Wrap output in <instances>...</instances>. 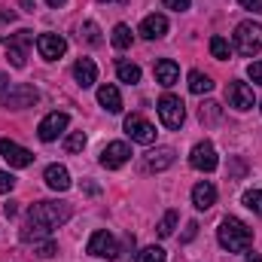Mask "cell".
<instances>
[{"mask_svg": "<svg viewBox=\"0 0 262 262\" xmlns=\"http://www.w3.org/2000/svg\"><path fill=\"white\" fill-rule=\"evenodd\" d=\"M67 220H70V204L67 201H37V204H31V210L21 223V241L25 244H40L58 226H64Z\"/></svg>", "mask_w": 262, "mask_h": 262, "instance_id": "cell-1", "label": "cell"}, {"mask_svg": "<svg viewBox=\"0 0 262 262\" xmlns=\"http://www.w3.org/2000/svg\"><path fill=\"white\" fill-rule=\"evenodd\" d=\"M216 238H220L223 250H229V253H244V250H250V244H253V229H250L244 220H238V216H226V220L220 223V229H216Z\"/></svg>", "mask_w": 262, "mask_h": 262, "instance_id": "cell-2", "label": "cell"}, {"mask_svg": "<svg viewBox=\"0 0 262 262\" xmlns=\"http://www.w3.org/2000/svg\"><path fill=\"white\" fill-rule=\"evenodd\" d=\"M40 101V92L28 82H9L0 89V104L9 107V110H28Z\"/></svg>", "mask_w": 262, "mask_h": 262, "instance_id": "cell-3", "label": "cell"}, {"mask_svg": "<svg viewBox=\"0 0 262 262\" xmlns=\"http://www.w3.org/2000/svg\"><path fill=\"white\" fill-rule=\"evenodd\" d=\"M235 49L244 55V58H253L256 52H262V25L256 21H241L235 28Z\"/></svg>", "mask_w": 262, "mask_h": 262, "instance_id": "cell-4", "label": "cell"}, {"mask_svg": "<svg viewBox=\"0 0 262 262\" xmlns=\"http://www.w3.org/2000/svg\"><path fill=\"white\" fill-rule=\"evenodd\" d=\"M159 119H162L165 128H180L183 119H186L183 101L177 95H162V101H159Z\"/></svg>", "mask_w": 262, "mask_h": 262, "instance_id": "cell-5", "label": "cell"}, {"mask_svg": "<svg viewBox=\"0 0 262 262\" xmlns=\"http://www.w3.org/2000/svg\"><path fill=\"white\" fill-rule=\"evenodd\" d=\"M31 43H34V34H31V31H18V34H12V37L3 40V49H6V55H9L12 67H25L28 46H31Z\"/></svg>", "mask_w": 262, "mask_h": 262, "instance_id": "cell-6", "label": "cell"}, {"mask_svg": "<svg viewBox=\"0 0 262 262\" xmlns=\"http://www.w3.org/2000/svg\"><path fill=\"white\" fill-rule=\"evenodd\" d=\"M92 256H101V259H116L119 256V244H116V238L107 232V229H101V232H95L92 238H89V247H85Z\"/></svg>", "mask_w": 262, "mask_h": 262, "instance_id": "cell-7", "label": "cell"}, {"mask_svg": "<svg viewBox=\"0 0 262 262\" xmlns=\"http://www.w3.org/2000/svg\"><path fill=\"white\" fill-rule=\"evenodd\" d=\"M125 134H128L134 143H143V146H149V143L156 140V125H149L143 116L131 113V116H125Z\"/></svg>", "mask_w": 262, "mask_h": 262, "instance_id": "cell-8", "label": "cell"}, {"mask_svg": "<svg viewBox=\"0 0 262 262\" xmlns=\"http://www.w3.org/2000/svg\"><path fill=\"white\" fill-rule=\"evenodd\" d=\"M226 98H229V107H235V110H253V104H256V98H253V89L247 85V82H241V79H232L229 82V92H226Z\"/></svg>", "mask_w": 262, "mask_h": 262, "instance_id": "cell-9", "label": "cell"}, {"mask_svg": "<svg viewBox=\"0 0 262 262\" xmlns=\"http://www.w3.org/2000/svg\"><path fill=\"white\" fill-rule=\"evenodd\" d=\"M0 156L9 162V168H28L31 162H34V152L31 149H25V146H18L15 140H9V137H3L0 140Z\"/></svg>", "mask_w": 262, "mask_h": 262, "instance_id": "cell-10", "label": "cell"}, {"mask_svg": "<svg viewBox=\"0 0 262 262\" xmlns=\"http://www.w3.org/2000/svg\"><path fill=\"white\" fill-rule=\"evenodd\" d=\"M67 122H70V116L67 113H49L40 125H37V137L43 140V143H52V140H58V134L67 128Z\"/></svg>", "mask_w": 262, "mask_h": 262, "instance_id": "cell-11", "label": "cell"}, {"mask_svg": "<svg viewBox=\"0 0 262 262\" xmlns=\"http://www.w3.org/2000/svg\"><path fill=\"white\" fill-rule=\"evenodd\" d=\"M189 165L195 168V171H213L216 165H220V159H216V149H213V143H195L192 146V152H189Z\"/></svg>", "mask_w": 262, "mask_h": 262, "instance_id": "cell-12", "label": "cell"}, {"mask_svg": "<svg viewBox=\"0 0 262 262\" xmlns=\"http://www.w3.org/2000/svg\"><path fill=\"white\" fill-rule=\"evenodd\" d=\"M131 159V149H128V143L125 140H113V143H107L104 149H101V165L104 168H122L125 162Z\"/></svg>", "mask_w": 262, "mask_h": 262, "instance_id": "cell-13", "label": "cell"}, {"mask_svg": "<svg viewBox=\"0 0 262 262\" xmlns=\"http://www.w3.org/2000/svg\"><path fill=\"white\" fill-rule=\"evenodd\" d=\"M37 49L46 61H58L61 55L67 52V40L61 34H40L37 37Z\"/></svg>", "mask_w": 262, "mask_h": 262, "instance_id": "cell-14", "label": "cell"}, {"mask_svg": "<svg viewBox=\"0 0 262 262\" xmlns=\"http://www.w3.org/2000/svg\"><path fill=\"white\" fill-rule=\"evenodd\" d=\"M165 34H168V18H165V15L152 12V15H146V18L140 21V37H146V40H162Z\"/></svg>", "mask_w": 262, "mask_h": 262, "instance_id": "cell-15", "label": "cell"}, {"mask_svg": "<svg viewBox=\"0 0 262 262\" xmlns=\"http://www.w3.org/2000/svg\"><path fill=\"white\" fill-rule=\"evenodd\" d=\"M174 159H177V152L171 149V146H156L152 152H146V171H165V168H171L174 165Z\"/></svg>", "mask_w": 262, "mask_h": 262, "instance_id": "cell-16", "label": "cell"}, {"mask_svg": "<svg viewBox=\"0 0 262 262\" xmlns=\"http://www.w3.org/2000/svg\"><path fill=\"white\" fill-rule=\"evenodd\" d=\"M43 180H46V186L55 189V192H67V189H70V171H67L64 165H49L46 174H43Z\"/></svg>", "mask_w": 262, "mask_h": 262, "instance_id": "cell-17", "label": "cell"}, {"mask_svg": "<svg viewBox=\"0 0 262 262\" xmlns=\"http://www.w3.org/2000/svg\"><path fill=\"white\" fill-rule=\"evenodd\" d=\"M98 104H101L107 113H122V95H119V89L110 85V82H104V85L98 89Z\"/></svg>", "mask_w": 262, "mask_h": 262, "instance_id": "cell-18", "label": "cell"}, {"mask_svg": "<svg viewBox=\"0 0 262 262\" xmlns=\"http://www.w3.org/2000/svg\"><path fill=\"white\" fill-rule=\"evenodd\" d=\"M192 204H195L198 210L213 207V204H216V186H213V183H207V180L195 183V186H192Z\"/></svg>", "mask_w": 262, "mask_h": 262, "instance_id": "cell-19", "label": "cell"}, {"mask_svg": "<svg viewBox=\"0 0 262 262\" xmlns=\"http://www.w3.org/2000/svg\"><path fill=\"white\" fill-rule=\"evenodd\" d=\"M73 79L82 85V89H89V85H95L98 82V67L92 58H79L76 64H73Z\"/></svg>", "mask_w": 262, "mask_h": 262, "instance_id": "cell-20", "label": "cell"}, {"mask_svg": "<svg viewBox=\"0 0 262 262\" xmlns=\"http://www.w3.org/2000/svg\"><path fill=\"white\" fill-rule=\"evenodd\" d=\"M177 79H180V67L174 64L171 58H162V61H156V82H159V85L171 89Z\"/></svg>", "mask_w": 262, "mask_h": 262, "instance_id": "cell-21", "label": "cell"}, {"mask_svg": "<svg viewBox=\"0 0 262 262\" xmlns=\"http://www.w3.org/2000/svg\"><path fill=\"white\" fill-rule=\"evenodd\" d=\"M116 76H119V82H128V85H134V82H140V67L134 64V61L119 58V61H116Z\"/></svg>", "mask_w": 262, "mask_h": 262, "instance_id": "cell-22", "label": "cell"}, {"mask_svg": "<svg viewBox=\"0 0 262 262\" xmlns=\"http://www.w3.org/2000/svg\"><path fill=\"white\" fill-rule=\"evenodd\" d=\"M210 89H213V79L207 73H201V70H192L189 73V92L192 95H207Z\"/></svg>", "mask_w": 262, "mask_h": 262, "instance_id": "cell-23", "label": "cell"}, {"mask_svg": "<svg viewBox=\"0 0 262 262\" xmlns=\"http://www.w3.org/2000/svg\"><path fill=\"white\" fill-rule=\"evenodd\" d=\"M210 55H213L216 61H226V58L232 55L229 40H226V37H210Z\"/></svg>", "mask_w": 262, "mask_h": 262, "instance_id": "cell-24", "label": "cell"}, {"mask_svg": "<svg viewBox=\"0 0 262 262\" xmlns=\"http://www.w3.org/2000/svg\"><path fill=\"white\" fill-rule=\"evenodd\" d=\"M110 40H113V46H116V49H128V46H131V28H128V25H116V28H113V34H110Z\"/></svg>", "mask_w": 262, "mask_h": 262, "instance_id": "cell-25", "label": "cell"}, {"mask_svg": "<svg viewBox=\"0 0 262 262\" xmlns=\"http://www.w3.org/2000/svg\"><path fill=\"white\" fill-rule=\"evenodd\" d=\"M79 37H82L89 46H101V28H98L95 21H85V25L79 28Z\"/></svg>", "mask_w": 262, "mask_h": 262, "instance_id": "cell-26", "label": "cell"}, {"mask_svg": "<svg viewBox=\"0 0 262 262\" xmlns=\"http://www.w3.org/2000/svg\"><path fill=\"white\" fill-rule=\"evenodd\" d=\"M174 229H177V210H168L162 216V223H159V235L168 238V235H174Z\"/></svg>", "mask_w": 262, "mask_h": 262, "instance_id": "cell-27", "label": "cell"}, {"mask_svg": "<svg viewBox=\"0 0 262 262\" xmlns=\"http://www.w3.org/2000/svg\"><path fill=\"white\" fill-rule=\"evenodd\" d=\"M241 201H244V207H250L253 213H259V216H262V192H259V189H247Z\"/></svg>", "mask_w": 262, "mask_h": 262, "instance_id": "cell-28", "label": "cell"}, {"mask_svg": "<svg viewBox=\"0 0 262 262\" xmlns=\"http://www.w3.org/2000/svg\"><path fill=\"white\" fill-rule=\"evenodd\" d=\"M64 149H67V152H82V149H85V134H82V131H73V134H67Z\"/></svg>", "mask_w": 262, "mask_h": 262, "instance_id": "cell-29", "label": "cell"}, {"mask_svg": "<svg viewBox=\"0 0 262 262\" xmlns=\"http://www.w3.org/2000/svg\"><path fill=\"white\" fill-rule=\"evenodd\" d=\"M137 262H168V259H165V250L162 247H143L137 253Z\"/></svg>", "mask_w": 262, "mask_h": 262, "instance_id": "cell-30", "label": "cell"}, {"mask_svg": "<svg viewBox=\"0 0 262 262\" xmlns=\"http://www.w3.org/2000/svg\"><path fill=\"white\" fill-rule=\"evenodd\" d=\"M198 116H201V122H216V119H220V104H213V101L201 104Z\"/></svg>", "mask_w": 262, "mask_h": 262, "instance_id": "cell-31", "label": "cell"}, {"mask_svg": "<svg viewBox=\"0 0 262 262\" xmlns=\"http://www.w3.org/2000/svg\"><path fill=\"white\" fill-rule=\"evenodd\" d=\"M34 250H37V256H43V259H52V256L58 253V247H55V241H52V238H46V241L34 244Z\"/></svg>", "mask_w": 262, "mask_h": 262, "instance_id": "cell-32", "label": "cell"}, {"mask_svg": "<svg viewBox=\"0 0 262 262\" xmlns=\"http://www.w3.org/2000/svg\"><path fill=\"white\" fill-rule=\"evenodd\" d=\"M12 186H15V177L6 174V171H0V195L3 192H12Z\"/></svg>", "mask_w": 262, "mask_h": 262, "instance_id": "cell-33", "label": "cell"}, {"mask_svg": "<svg viewBox=\"0 0 262 262\" xmlns=\"http://www.w3.org/2000/svg\"><path fill=\"white\" fill-rule=\"evenodd\" d=\"M247 76H250L256 85H262V61H253V64L247 67Z\"/></svg>", "mask_w": 262, "mask_h": 262, "instance_id": "cell-34", "label": "cell"}, {"mask_svg": "<svg viewBox=\"0 0 262 262\" xmlns=\"http://www.w3.org/2000/svg\"><path fill=\"white\" fill-rule=\"evenodd\" d=\"M189 3H192V0H165V6H168V9H174V12H186V9H189Z\"/></svg>", "mask_w": 262, "mask_h": 262, "instance_id": "cell-35", "label": "cell"}, {"mask_svg": "<svg viewBox=\"0 0 262 262\" xmlns=\"http://www.w3.org/2000/svg\"><path fill=\"white\" fill-rule=\"evenodd\" d=\"M244 9H250V12H262V0H238Z\"/></svg>", "mask_w": 262, "mask_h": 262, "instance_id": "cell-36", "label": "cell"}, {"mask_svg": "<svg viewBox=\"0 0 262 262\" xmlns=\"http://www.w3.org/2000/svg\"><path fill=\"white\" fill-rule=\"evenodd\" d=\"M6 21H15V9H6V6H0V25H6Z\"/></svg>", "mask_w": 262, "mask_h": 262, "instance_id": "cell-37", "label": "cell"}, {"mask_svg": "<svg viewBox=\"0 0 262 262\" xmlns=\"http://www.w3.org/2000/svg\"><path fill=\"white\" fill-rule=\"evenodd\" d=\"M195 235H198V223H189V226H186V232H183V241H192Z\"/></svg>", "mask_w": 262, "mask_h": 262, "instance_id": "cell-38", "label": "cell"}, {"mask_svg": "<svg viewBox=\"0 0 262 262\" xmlns=\"http://www.w3.org/2000/svg\"><path fill=\"white\" fill-rule=\"evenodd\" d=\"M244 253H247V256H244L247 262H262V256L256 253V250H244Z\"/></svg>", "mask_w": 262, "mask_h": 262, "instance_id": "cell-39", "label": "cell"}, {"mask_svg": "<svg viewBox=\"0 0 262 262\" xmlns=\"http://www.w3.org/2000/svg\"><path fill=\"white\" fill-rule=\"evenodd\" d=\"M3 210H6V216H12V213H15V201H9V204H3Z\"/></svg>", "mask_w": 262, "mask_h": 262, "instance_id": "cell-40", "label": "cell"}, {"mask_svg": "<svg viewBox=\"0 0 262 262\" xmlns=\"http://www.w3.org/2000/svg\"><path fill=\"white\" fill-rule=\"evenodd\" d=\"M46 3H49V6H55V9H58V6H64L67 0H46Z\"/></svg>", "mask_w": 262, "mask_h": 262, "instance_id": "cell-41", "label": "cell"}, {"mask_svg": "<svg viewBox=\"0 0 262 262\" xmlns=\"http://www.w3.org/2000/svg\"><path fill=\"white\" fill-rule=\"evenodd\" d=\"M101 3H116V0H101Z\"/></svg>", "mask_w": 262, "mask_h": 262, "instance_id": "cell-42", "label": "cell"}, {"mask_svg": "<svg viewBox=\"0 0 262 262\" xmlns=\"http://www.w3.org/2000/svg\"><path fill=\"white\" fill-rule=\"evenodd\" d=\"M0 85H3V76H0Z\"/></svg>", "mask_w": 262, "mask_h": 262, "instance_id": "cell-43", "label": "cell"}]
</instances>
